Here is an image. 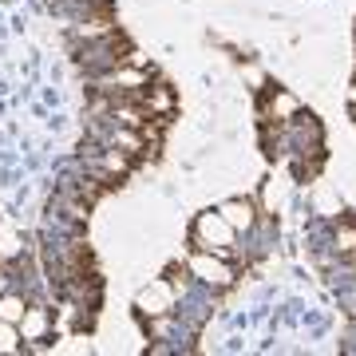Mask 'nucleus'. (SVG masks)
<instances>
[{"label": "nucleus", "mask_w": 356, "mask_h": 356, "mask_svg": "<svg viewBox=\"0 0 356 356\" xmlns=\"http://www.w3.org/2000/svg\"><path fill=\"white\" fill-rule=\"evenodd\" d=\"M194 234L202 238V242H210L206 250H214L218 257H229V242H234V226H229L222 214H202L198 218V226H194Z\"/></svg>", "instance_id": "f257e3e1"}, {"label": "nucleus", "mask_w": 356, "mask_h": 356, "mask_svg": "<svg viewBox=\"0 0 356 356\" xmlns=\"http://www.w3.org/2000/svg\"><path fill=\"white\" fill-rule=\"evenodd\" d=\"M191 269H194V273H198L202 281H210V285H229V281H234V269H229L226 261H222V257H206V254H198V257L191 261Z\"/></svg>", "instance_id": "f03ea898"}, {"label": "nucleus", "mask_w": 356, "mask_h": 356, "mask_svg": "<svg viewBox=\"0 0 356 356\" xmlns=\"http://www.w3.org/2000/svg\"><path fill=\"white\" fill-rule=\"evenodd\" d=\"M139 103L154 115H170L175 111V91L166 88V83H159V88H151V91H139Z\"/></svg>", "instance_id": "7ed1b4c3"}, {"label": "nucleus", "mask_w": 356, "mask_h": 356, "mask_svg": "<svg viewBox=\"0 0 356 356\" xmlns=\"http://www.w3.org/2000/svg\"><path fill=\"white\" fill-rule=\"evenodd\" d=\"M218 214L226 218L234 229H238V226H242V229H245V226H254V202H226L222 210H218Z\"/></svg>", "instance_id": "20e7f679"}, {"label": "nucleus", "mask_w": 356, "mask_h": 356, "mask_svg": "<svg viewBox=\"0 0 356 356\" xmlns=\"http://www.w3.org/2000/svg\"><path fill=\"white\" fill-rule=\"evenodd\" d=\"M139 305L147 309V313H166V309H170V289H166V285H151V289L139 297Z\"/></svg>", "instance_id": "39448f33"}, {"label": "nucleus", "mask_w": 356, "mask_h": 356, "mask_svg": "<svg viewBox=\"0 0 356 356\" xmlns=\"http://www.w3.org/2000/svg\"><path fill=\"white\" fill-rule=\"evenodd\" d=\"M337 254H341L344 261H356V226L353 222L337 226Z\"/></svg>", "instance_id": "423d86ee"}, {"label": "nucleus", "mask_w": 356, "mask_h": 356, "mask_svg": "<svg viewBox=\"0 0 356 356\" xmlns=\"http://www.w3.org/2000/svg\"><path fill=\"white\" fill-rule=\"evenodd\" d=\"M24 313H28V305L20 301V297H0V321H8V325H20L24 321Z\"/></svg>", "instance_id": "0eeeda50"}, {"label": "nucleus", "mask_w": 356, "mask_h": 356, "mask_svg": "<svg viewBox=\"0 0 356 356\" xmlns=\"http://www.w3.org/2000/svg\"><path fill=\"white\" fill-rule=\"evenodd\" d=\"M99 163H103V170H107V175H115V178H119V175H127L131 159H127V151H107V154L99 159Z\"/></svg>", "instance_id": "6e6552de"}, {"label": "nucleus", "mask_w": 356, "mask_h": 356, "mask_svg": "<svg viewBox=\"0 0 356 356\" xmlns=\"http://www.w3.org/2000/svg\"><path fill=\"white\" fill-rule=\"evenodd\" d=\"M20 348V337H16V329L8 325V321H0V353H16Z\"/></svg>", "instance_id": "1a4fd4ad"}, {"label": "nucleus", "mask_w": 356, "mask_h": 356, "mask_svg": "<svg viewBox=\"0 0 356 356\" xmlns=\"http://www.w3.org/2000/svg\"><path fill=\"white\" fill-rule=\"evenodd\" d=\"M20 325H24V337H40V332L48 329V317H44V313H24Z\"/></svg>", "instance_id": "9d476101"}]
</instances>
